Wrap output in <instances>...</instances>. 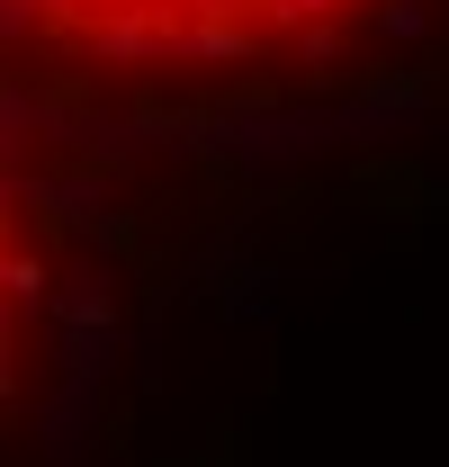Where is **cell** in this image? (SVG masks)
Masks as SVG:
<instances>
[{
	"mask_svg": "<svg viewBox=\"0 0 449 467\" xmlns=\"http://www.w3.org/2000/svg\"><path fill=\"white\" fill-rule=\"evenodd\" d=\"M46 306V243H37V207L0 171V396L18 387V333Z\"/></svg>",
	"mask_w": 449,
	"mask_h": 467,
	"instance_id": "obj_1",
	"label": "cell"
}]
</instances>
